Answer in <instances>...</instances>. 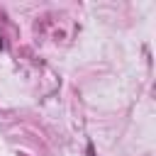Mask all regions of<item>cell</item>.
<instances>
[{
  "label": "cell",
  "instance_id": "obj_1",
  "mask_svg": "<svg viewBox=\"0 0 156 156\" xmlns=\"http://www.w3.org/2000/svg\"><path fill=\"white\" fill-rule=\"evenodd\" d=\"M0 49H2V41H0Z\"/></svg>",
  "mask_w": 156,
  "mask_h": 156
}]
</instances>
